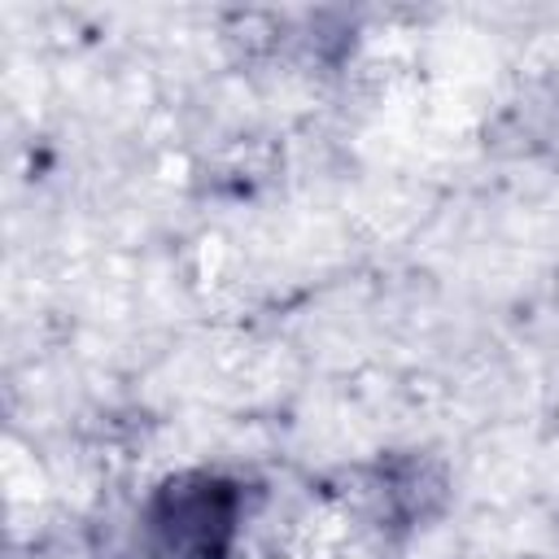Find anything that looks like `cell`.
Listing matches in <instances>:
<instances>
[{"instance_id": "cell-1", "label": "cell", "mask_w": 559, "mask_h": 559, "mask_svg": "<svg viewBox=\"0 0 559 559\" xmlns=\"http://www.w3.org/2000/svg\"><path fill=\"white\" fill-rule=\"evenodd\" d=\"M144 520L166 559H227L245 524V498L218 472H183L157 485Z\"/></svg>"}, {"instance_id": "cell-2", "label": "cell", "mask_w": 559, "mask_h": 559, "mask_svg": "<svg viewBox=\"0 0 559 559\" xmlns=\"http://www.w3.org/2000/svg\"><path fill=\"white\" fill-rule=\"evenodd\" d=\"M376 489H380L384 511H389L393 520H402V524L428 520V515L441 507V498H445L441 472H437L428 459H415V454H402V459L380 463Z\"/></svg>"}]
</instances>
